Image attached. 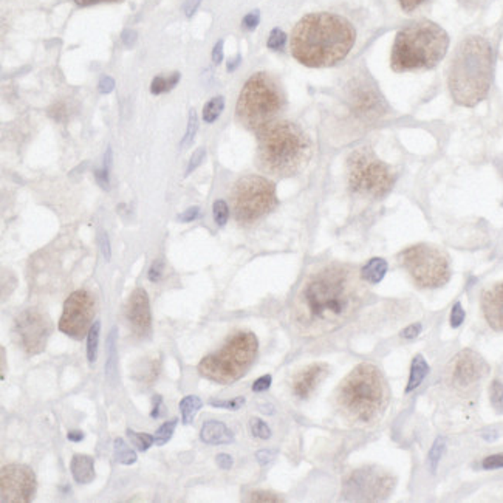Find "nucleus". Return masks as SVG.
<instances>
[{
    "instance_id": "63",
    "label": "nucleus",
    "mask_w": 503,
    "mask_h": 503,
    "mask_svg": "<svg viewBox=\"0 0 503 503\" xmlns=\"http://www.w3.org/2000/svg\"><path fill=\"white\" fill-rule=\"evenodd\" d=\"M482 437L483 438H486V440H490V441H492V440H495V438H497L499 437V433L497 432H492V431H486V432H483L482 433Z\"/></svg>"
},
{
    "instance_id": "47",
    "label": "nucleus",
    "mask_w": 503,
    "mask_h": 503,
    "mask_svg": "<svg viewBox=\"0 0 503 503\" xmlns=\"http://www.w3.org/2000/svg\"><path fill=\"white\" fill-rule=\"evenodd\" d=\"M98 243L101 248V253H103L106 260H110V243H108V237L104 231L99 232L98 236Z\"/></svg>"
},
{
    "instance_id": "18",
    "label": "nucleus",
    "mask_w": 503,
    "mask_h": 503,
    "mask_svg": "<svg viewBox=\"0 0 503 503\" xmlns=\"http://www.w3.org/2000/svg\"><path fill=\"white\" fill-rule=\"evenodd\" d=\"M329 374V366L324 362H314L310 364L305 369L299 370L293 378V395L299 400H305L312 395L316 387L319 386L324 378Z\"/></svg>"
},
{
    "instance_id": "31",
    "label": "nucleus",
    "mask_w": 503,
    "mask_h": 503,
    "mask_svg": "<svg viewBox=\"0 0 503 503\" xmlns=\"http://www.w3.org/2000/svg\"><path fill=\"white\" fill-rule=\"evenodd\" d=\"M178 79H180V75H178V73H174L172 76H169V77H163V76L153 77V81L151 84V91L153 93V95H160V93L167 91L172 87H175Z\"/></svg>"
},
{
    "instance_id": "44",
    "label": "nucleus",
    "mask_w": 503,
    "mask_h": 503,
    "mask_svg": "<svg viewBox=\"0 0 503 503\" xmlns=\"http://www.w3.org/2000/svg\"><path fill=\"white\" fill-rule=\"evenodd\" d=\"M463 321H464V310H463L460 302H457L451 312V325L454 329H457V327H460Z\"/></svg>"
},
{
    "instance_id": "21",
    "label": "nucleus",
    "mask_w": 503,
    "mask_h": 503,
    "mask_svg": "<svg viewBox=\"0 0 503 503\" xmlns=\"http://www.w3.org/2000/svg\"><path fill=\"white\" fill-rule=\"evenodd\" d=\"M200 438L206 445H228L234 441V435L222 421H206L200 431Z\"/></svg>"
},
{
    "instance_id": "37",
    "label": "nucleus",
    "mask_w": 503,
    "mask_h": 503,
    "mask_svg": "<svg viewBox=\"0 0 503 503\" xmlns=\"http://www.w3.org/2000/svg\"><path fill=\"white\" fill-rule=\"evenodd\" d=\"M212 212H214L215 223L219 224V227H224V224H227V222H228V219H229V208L227 205V201L217 200L214 203Z\"/></svg>"
},
{
    "instance_id": "16",
    "label": "nucleus",
    "mask_w": 503,
    "mask_h": 503,
    "mask_svg": "<svg viewBox=\"0 0 503 503\" xmlns=\"http://www.w3.org/2000/svg\"><path fill=\"white\" fill-rule=\"evenodd\" d=\"M488 374L482 356L472 350H463L455 356L451 366V381L459 389H469Z\"/></svg>"
},
{
    "instance_id": "54",
    "label": "nucleus",
    "mask_w": 503,
    "mask_h": 503,
    "mask_svg": "<svg viewBox=\"0 0 503 503\" xmlns=\"http://www.w3.org/2000/svg\"><path fill=\"white\" fill-rule=\"evenodd\" d=\"M232 463H234V461H232L231 455H228V454H219V455H217V464H219V468L228 471V469H231Z\"/></svg>"
},
{
    "instance_id": "7",
    "label": "nucleus",
    "mask_w": 503,
    "mask_h": 503,
    "mask_svg": "<svg viewBox=\"0 0 503 503\" xmlns=\"http://www.w3.org/2000/svg\"><path fill=\"white\" fill-rule=\"evenodd\" d=\"M286 106V96L276 76L267 72L254 73L243 85L237 101L236 116L248 130L260 134L277 118Z\"/></svg>"
},
{
    "instance_id": "26",
    "label": "nucleus",
    "mask_w": 503,
    "mask_h": 503,
    "mask_svg": "<svg viewBox=\"0 0 503 503\" xmlns=\"http://www.w3.org/2000/svg\"><path fill=\"white\" fill-rule=\"evenodd\" d=\"M160 375V359L152 358L151 361H146L141 367L136 370L135 378L138 383L143 386H152L155 379Z\"/></svg>"
},
{
    "instance_id": "53",
    "label": "nucleus",
    "mask_w": 503,
    "mask_h": 503,
    "mask_svg": "<svg viewBox=\"0 0 503 503\" xmlns=\"http://www.w3.org/2000/svg\"><path fill=\"white\" fill-rule=\"evenodd\" d=\"M200 215V208L198 206H193V208H189L188 211H184L182 215H178V220L180 222H192V220H196L197 217Z\"/></svg>"
},
{
    "instance_id": "29",
    "label": "nucleus",
    "mask_w": 503,
    "mask_h": 503,
    "mask_svg": "<svg viewBox=\"0 0 503 503\" xmlns=\"http://www.w3.org/2000/svg\"><path fill=\"white\" fill-rule=\"evenodd\" d=\"M99 333H101V322L95 321L91 324V327H90V330L87 333V359H89L90 364H93L96 361Z\"/></svg>"
},
{
    "instance_id": "4",
    "label": "nucleus",
    "mask_w": 503,
    "mask_h": 503,
    "mask_svg": "<svg viewBox=\"0 0 503 503\" xmlns=\"http://www.w3.org/2000/svg\"><path fill=\"white\" fill-rule=\"evenodd\" d=\"M257 135V166L271 177L296 175L312 158V141L296 122L279 120Z\"/></svg>"
},
{
    "instance_id": "19",
    "label": "nucleus",
    "mask_w": 503,
    "mask_h": 503,
    "mask_svg": "<svg viewBox=\"0 0 503 503\" xmlns=\"http://www.w3.org/2000/svg\"><path fill=\"white\" fill-rule=\"evenodd\" d=\"M482 310L486 322L494 330L503 331V282L483 291Z\"/></svg>"
},
{
    "instance_id": "13",
    "label": "nucleus",
    "mask_w": 503,
    "mask_h": 503,
    "mask_svg": "<svg viewBox=\"0 0 503 503\" xmlns=\"http://www.w3.org/2000/svg\"><path fill=\"white\" fill-rule=\"evenodd\" d=\"M93 316H95V299L89 291L77 290L65 300L59 319V330L70 338L82 339L91 327Z\"/></svg>"
},
{
    "instance_id": "50",
    "label": "nucleus",
    "mask_w": 503,
    "mask_h": 503,
    "mask_svg": "<svg viewBox=\"0 0 503 503\" xmlns=\"http://www.w3.org/2000/svg\"><path fill=\"white\" fill-rule=\"evenodd\" d=\"M426 2H428V0H400V5L406 13H412Z\"/></svg>"
},
{
    "instance_id": "46",
    "label": "nucleus",
    "mask_w": 503,
    "mask_h": 503,
    "mask_svg": "<svg viewBox=\"0 0 503 503\" xmlns=\"http://www.w3.org/2000/svg\"><path fill=\"white\" fill-rule=\"evenodd\" d=\"M163 269H165V263H163L161 259L155 260L152 263V267L149 269V281L151 282H158L161 276H163Z\"/></svg>"
},
{
    "instance_id": "40",
    "label": "nucleus",
    "mask_w": 503,
    "mask_h": 503,
    "mask_svg": "<svg viewBox=\"0 0 503 503\" xmlns=\"http://www.w3.org/2000/svg\"><path fill=\"white\" fill-rule=\"evenodd\" d=\"M285 41H286V36H285L284 31L281 28H274L269 33L267 44H268V46L271 50H282L284 45H285Z\"/></svg>"
},
{
    "instance_id": "41",
    "label": "nucleus",
    "mask_w": 503,
    "mask_h": 503,
    "mask_svg": "<svg viewBox=\"0 0 503 503\" xmlns=\"http://www.w3.org/2000/svg\"><path fill=\"white\" fill-rule=\"evenodd\" d=\"M211 405L214 407H220V409H228V410H237L245 405V398L243 397H237L232 400H211Z\"/></svg>"
},
{
    "instance_id": "2",
    "label": "nucleus",
    "mask_w": 503,
    "mask_h": 503,
    "mask_svg": "<svg viewBox=\"0 0 503 503\" xmlns=\"http://www.w3.org/2000/svg\"><path fill=\"white\" fill-rule=\"evenodd\" d=\"M355 41L356 31L347 19L331 13H313L293 28L291 54L305 67H331L352 51Z\"/></svg>"
},
{
    "instance_id": "3",
    "label": "nucleus",
    "mask_w": 503,
    "mask_h": 503,
    "mask_svg": "<svg viewBox=\"0 0 503 503\" xmlns=\"http://www.w3.org/2000/svg\"><path fill=\"white\" fill-rule=\"evenodd\" d=\"M492 84V49L486 39L469 36L460 42L449 65L447 85L452 99L476 107L488 96Z\"/></svg>"
},
{
    "instance_id": "14",
    "label": "nucleus",
    "mask_w": 503,
    "mask_h": 503,
    "mask_svg": "<svg viewBox=\"0 0 503 503\" xmlns=\"http://www.w3.org/2000/svg\"><path fill=\"white\" fill-rule=\"evenodd\" d=\"M14 330L23 350L28 355H37L46 345L51 333V324L49 317L41 312L30 308L15 317Z\"/></svg>"
},
{
    "instance_id": "36",
    "label": "nucleus",
    "mask_w": 503,
    "mask_h": 503,
    "mask_svg": "<svg viewBox=\"0 0 503 503\" xmlns=\"http://www.w3.org/2000/svg\"><path fill=\"white\" fill-rule=\"evenodd\" d=\"M490 397H491V405L497 412H503V384L500 381H492L490 387Z\"/></svg>"
},
{
    "instance_id": "56",
    "label": "nucleus",
    "mask_w": 503,
    "mask_h": 503,
    "mask_svg": "<svg viewBox=\"0 0 503 503\" xmlns=\"http://www.w3.org/2000/svg\"><path fill=\"white\" fill-rule=\"evenodd\" d=\"M161 414H163V400H161V397H158V395H157V398L153 400V409H152L151 416L152 418H160Z\"/></svg>"
},
{
    "instance_id": "5",
    "label": "nucleus",
    "mask_w": 503,
    "mask_h": 503,
    "mask_svg": "<svg viewBox=\"0 0 503 503\" xmlns=\"http://www.w3.org/2000/svg\"><path fill=\"white\" fill-rule=\"evenodd\" d=\"M389 386L374 364L356 366L336 390V406L347 421L370 424L376 421L389 402Z\"/></svg>"
},
{
    "instance_id": "64",
    "label": "nucleus",
    "mask_w": 503,
    "mask_h": 503,
    "mask_svg": "<svg viewBox=\"0 0 503 503\" xmlns=\"http://www.w3.org/2000/svg\"><path fill=\"white\" fill-rule=\"evenodd\" d=\"M238 62H240V58H238V56L236 58V61H229V64H228V70H229V72H232V70H234V68L237 67Z\"/></svg>"
},
{
    "instance_id": "11",
    "label": "nucleus",
    "mask_w": 503,
    "mask_h": 503,
    "mask_svg": "<svg viewBox=\"0 0 503 503\" xmlns=\"http://www.w3.org/2000/svg\"><path fill=\"white\" fill-rule=\"evenodd\" d=\"M400 265L420 288H440L451 279V263L445 251L428 243L406 248L398 254Z\"/></svg>"
},
{
    "instance_id": "48",
    "label": "nucleus",
    "mask_w": 503,
    "mask_h": 503,
    "mask_svg": "<svg viewBox=\"0 0 503 503\" xmlns=\"http://www.w3.org/2000/svg\"><path fill=\"white\" fill-rule=\"evenodd\" d=\"M271 381H273V378H271V375H263L259 379H255L254 384H253V390L254 392H265V390L269 389Z\"/></svg>"
},
{
    "instance_id": "61",
    "label": "nucleus",
    "mask_w": 503,
    "mask_h": 503,
    "mask_svg": "<svg viewBox=\"0 0 503 503\" xmlns=\"http://www.w3.org/2000/svg\"><path fill=\"white\" fill-rule=\"evenodd\" d=\"M51 112H56V113H51V116L56 121H61L62 118H64V107H62V106H54L51 108Z\"/></svg>"
},
{
    "instance_id": "62",
    "label": "nucleus",
    "mask_w": 503,
    "mask_h": 503,
    "mask_svg": "<svg viewBox=\"0 0 503 503\" xmlns=\"http://www.w3.org/2000/svg\"><path fill=\"white\" fill-rule=\"evenodd\" d=\"M67 438L70 441H81V440H84V433L79 431H72V432H68Z\"/></svg>"
},
{
    "instance_id": "27",
    "label": "nucleus",
    "mask_w": 503,
    "mask_h": 503,
    "mask_svg": "<svg viewBox=\"0 0 503 503\" xmlns=\"http://www.w3.org/2000/svg\"><path fill=\"white\" fill-rule=\"evenodd\" d=\"M203 406V402L196 395H188V397H184L180 401V412H182V418L184 424H189L193 416L197 415L198 410Z\"/></svg>"
},
{
    "instance_id": "58",
    "label": "nucleus",
    "mask_w": 503,
    "mask_h": 503,
    "mask_svg": "<svg viewBox=\"0 0 503 503\" xmlns=\"http://www.w3.org/2000/svg\"><path fill=\"white\" fill-rule=\"evenodd\" d=\"M200 2H201V0H189V2L186 4L184 13H186V15H188V18H191V15L193 14V11L197 10V6H198Z\"/></svg>"
},
{
    "instance_id": "59",
    "label": "nucleus",
    "mask_w": 503,
    "mask_h": 503,
    "mask_svg": "<svg viewBox=\"0 0 503 503\" xmlns=\"http://www.w3.org/2000/svg\"><path fill=\"white\" fill-rule=\"evenodd\" d=\"M75 2L79 6H89V5H95V4H101V2H118V0H75Z\"/></svg>"
},
{
    "instance_id": "38",
    "label": "nucleus",
    "mask_w": 503,
    "mask_h": 503,
    "mask_svg": "<svg viewBox=\"0 0 503 503\" xmlns=\"http://www.w3.org/2000/svg\"><path fill=\"white\" fill-rule=\"evenodd\" d=\"M110 163H112V151L108 149V151L106 152V158H104V166H103V169L95 170L96 182H98V184H99L103 189H108V167H110Z\"/></svg>"
},
{
    "instance_id": "55",
    "label": "nucleus",
    "mask_w": 503,
    "mask_h": 503,
    "mask_svg": "<svg viewBox=\"0 0 503 503\" xmlns=\"http://www.w3.org/2000/svg\"><path fill=\"white\" fill-rule=\"evenodd\" d=\"M223 59V41H219L215 44L214 46V51H212V61L215 62V64H220Z\"/></svg>"
},
{
    "instance_id": "1",
    "label": "nucleus",
    "mask_w": 503,
    "mask_h": 503,
    "mask_svg": "<svg viewBox=\"0 0 503 503\" xmlns=\"http://www.w3.org/2000/svg\"><path fill=\"white\" fill-rule=\"evenodd\" d=\"M367 288L358 269L339 262L313 268L294 298L293 324L302 336H322L339 329L364 305Z\"/></svg>"
},
{
    "instance_id": "17",
    "label": "nucleus",
    "mask_w": 503,
    "mask_h": 503,
    "mask_svg": "<svg viewBox=\"0 0 503 503\" xmlns=\"http://www.w3.org/2000/svg\"><path fill=\"white\" fill-rule=\"evenodd\" d=\"M126 317L132 331L138 338H149L152 331L151 302L143 288H136L130 294L126 305Z\"/></svg>"
},
{
    "instance_id": "25",
    "label": "nucleus",
    "mask_w": 503,
    "mask_h": 503,
    "mask_svg": "<svg viewBox=\"0 0 503 503\" xmlns=\"http://www.w3.org/2000/svg\"><path fill=\"white\" fill-rule=\"evenodd\" d=\"M429 374V364L426 362L421 355H416L412 359V366H410V376L406 386V393L414 392L416 387L424 381V378Z\"/></svg>"
},
{
    "instance_id": "15",
    "label": "nucleus",
    "mask_w": 503,
    "mask_h": 503,
    "mask_svg": "<svg viewBox=\"0 0 503 503\" xmlns=\"http://www.w3.org/2000/svg\"><path fill=\"white\" fill-rule=\"evenodd\" d=\"M36 477L25 464H8L0 471L2 503H27L33 499Z\"/></svg>"
},
{
    "instance_id": "20",
    "label": "nucleus",
    "mask_w": 503,
    "mask_h": 503,
    "mask_svg": "<svg viewBox=\"0 0 503 503\" xmlns=\"http://www.w3.org/2000/svg\"><path fill=\"white\" fill-rule=\"evenodd\" d=\"M352 108L362 116H376L381 115V101L378 98V93L371 91V89L359 87L352 95Z\"/></svg>"
},
{
    "instance_id": "35",
    "label": "nucleus",
    "mask_w": 503,
    "mask_h": 503,
    "mask_svg": "<svg viewBox=\"0 0 503 503\" xmlns=\"http://www.w3.org/2000/svg\"><path fill=\"white\" fill-rule=\"evenodd\" d=\"M197 129H198L197 113H196V110H191V112H189L188 129H186V134H184V136H183V139H182V147H183V149H186V147L191 146V143L193 141V138H196Z\"/></svg>"
},
{
    "instance_id": "8",
    "label": "nucleus",
    "mask_w": 503,
    "mask_h": 503,
    "mask_svg": "<svg viewBox=\"0 0 503 503\" xmlns=\"http://www.w3.org/2000/svg\"><path fill=\"white\" fill-rule=\"evenodd\" d=\"M259 340L251 331H237L231 335L219 350L205 356L198 371L209 381L231 384L242 378L257 356Z\"/></svg>"
},
{
    "instance_id": "57",
    "label": "nucleus",
    "mask_w": 503,
    "mask_h": 503,
    "mask_svg": "<svg viewBox=\"0 0 503 503\" xmlns=\"http://www.w3.org/2000/svg\"><path fill=\"white\" fill-rule=\"evenodd\" d=\"M273 457H274V454L271 452V451H259L257 454H255V459H257V461H259L260 464L269 463L271 460H273Z\"/></svg>"
},
{
    "instance_id": "12",
    "label": "nucleus",
    "mask_w": 503,
    "mask_h": 503,
    "mask_svg": "<svg viewBox=\"0 0 503 503\" xmlns=\"http://www.w3.org/2000/svg\"><path fill=\"white\" fill-rule=\"evenodd\" d=\"M393 486V477L383 471L358 469L345 480L344 495L348 500H383L389 497Z\"/></svg>"
},
{
    "instance_id": "60",
    "label": "nucleus",
    "mask_w": 503,
    "mask_h": 503,
    "mask_svg": "<svg viewBox=\"0 0 503 503\" xmlns=\"http://www.w3.org/2000/svg\"><path fill=\"white\" fill-rule=\"evenodd\" d=\"M135 37H136V34L134 33V31H124V34H122V41H124V44H126V45H132V44H134V41H135Z\"/></svg>"
},
{
    "instance_id": "24",
    "label": "nucleus",
    "mask_w": 503,
    "mask_h": 503,
    "mask_svg": "<svg viewBox=\"0 0 503 503\" xmlns=\"http://www.w3.org/2000/svg\"><path fill=\"white\" fill-rule=\"evenodd\" d=\"M387 268H389V265H387V262L384 259L374 257L362 267L361 277L371 285L379 284L384 279V276L387 273Z\"/></svg>"
},
{
    "instance_id": "52",
    "label": "nucleus",
    "mask_w": 503,
    "mask_h": 503,
    "mask_svg": "<svg viewBox=\"0 0 503 503\" xmlns=\"http://www.w3.org/2000/svg\"><path fill=\"white\" fill-rule=\"evenodd\" d=\"M113 89H115L113 77H110V76L101 77V81H99V91L101 93H104V95H107V93H110Z\"/></svg>"
},
{
    "instance_id": "32",
    "label": "nucleus",
    "mask_w": 503,
    "mask_h": 503,
    "mask_svg": "<svg viewBox=\"0 0 503 503\" xmlns=\"http://www.w3.org/2000/svg\"><path fill=\"white\" fill-rule=\"evenodd\" d=\"M127 437L132 441V445H134L138 451H147L153 443H155V437L149 435V433H143V432H135V431H127Z\"/></svg>"
},
{
    "instance_id": "33",
    "label": "nucleus",
    "mask_w": 503,
    "mask_h": 503,
    "mask_svg": "<svg viewBox=\"0 0 503 503\" xmlns=\"http://www.w3.org/2000/svg\"><path fill=\"white\" fill-rule=\"evenodd\" d=\"M177 423L178 420L177 418H172L170 421H166L165 424H161L158 431L155 432V443H157V446H163V445H166L167 441L172 438L174 435V431L177 428Z\"/></svg>"
},
{
    "instance_id": "51",
    "label": "nucleus",
    "mask_w": 503,
    "mask_h": 503,
    "mask_svg": "<svg viewBox=\"0 0 503 503\" xmlns=\"http://www.w3.org/2000/svg\"><path fill=\"white\" fill-rule=\"evenodd\" d=\"M259 19H260L259 11H253V13H250L248 15H245V19H243V28H246V30H254L255 27L259 25Z\"/></svg>"
},
{
    "instance_id": "9",
    "label": "nucleus",
    "mask_w": 503,
    "mask_h": 503,
    "mask_svg": "<svg viewBox=\"0 0 503 503\" xmlns=\"http://www.w3.org/2000/svg\"><path fill=\"white\" fill-rule=\"evenodd\" d=\"M231 206L234 219L243 227H251L274 211L276 186L259 175L238 178L231 191Z\"/></svg>"
},
{
    "instance_id": "49",
    "label": "nucleus",
    "mask_w": 503,
    "mask_h": 503,
    "mask_svg": "<svg viewBox=\"0 0 503 503\" xmlns=\"http://www.w3.org/2000/svg\"><path fill=\"white\" fill-rule=\"evenodd\" d=\"M420 333H421V324L415 322V324L409 325V327H406L405 330H402L400 335H401V338H405V339H414V338H416L418 335H420Z\"/></svg>"
},
{
    "instance_id": "39",
    "label": "nucleus",
    "mask_w": 503,
    "mask_h": 503,
    "mask_svg": "<svg viewBox=\"0 0 503 503\" xmlns=\"http://www.w3.org/2000/svg\"><path fill=\"white\" fill-rule=\"evenodd\" d=\"M250 428L254 437L262 438V440H268L271 437V429L268 428V424L265 421L259 420V418H253L250 421Z\"/></svg>"
},
{
    "instance_id": "30",
    "label": "nucleus",
    "mask_w": 503,
    "mask_h": 503,
    "mask_svg": "<svg viewBox=\"0 0 503 503\" xmlns=\"http://www.w3.org/2000/svg\"><path fill=\"white\" fill-rule=\"evenodd\" d=\"M224 108V98L223 96H215L211 101H208L203 108V120L206 122H214L219 118L220 113Z\"/></svg>"
},
{
    "instance_id": "23",
    "label": "nucleus",
    "mask_w": 503,
    "mask_h": 503,
    "mask_svg": "<svg viewBox=\"0 0 503 503\" xmlns=\"http://www.w3.org/2000/svg\"><path fill=\"white\" fill-rule=\"evenodd\" d=\"M116 327L108 333L107 338V361H106V378L112 386L116 384L118 379V350H116Z\"/></svg>"
},
{
    "instance_id": "28",
    "label": "nucleus",
    "mask_w": 503,
    "mask_h": 503,
    "mask_svg": "<svg viewBox=\"0 0 503 503\" xmlns=\"http://www.w3.org/2000/svg\"><path fill=\"white\" fill-rule=\"evenodd\" d=\"M113 449H115V459L121 464H134L136 461V454L132 451V449L127 446L126 441L122 438H116L113 443Z\"/></svg>"
},
{
    "instance_id": "10",
    "label": "nucleus",
    "mask_w": 503,
    "mask_h": 503,
    "mask_svg": "<svg viewBox=\"0 0 503 503\" xmlns=\"http://www.w3.org/2000/svg\"><path fill=\"white\" fill-rule=\"evenodd\" d=\"M347 178L355 193L370 198L384 197L395 183L392 167L379 160L367 146L350 153L347 160Z\"/></svg>"
},
{
    "instance_id": "6",
    "label": "nucleus",
    "mask_w": 503,
    "mask_h": 503,
    "mask_svg": "<svg viewBox=\"0 0 503 503\" xmlns=\"http://www.w3.org/2000/svg\"><path fill=\"white\" fill-rule=\"evenodd\" d=\"M449 36L437 23L416 20L395 37L390 65L395 72H416L435 67L445 58Z\"/></svg>"
},
{
    "instance_id": "42",
    "label": "nucleus",
    "mask_w": 503,
    "mask_h": 503,
    "mask_svg": "<svg viewBox=\"0 0 503 503\" xmlns=\"http://www.w3.org/2000/svg\"><path fill=\"white\" fill-rule=\"evenodd\" d=\"M246 500L248 502H265V503L281 502V499H279L276 494H271L268 491H253V492L248 494Z\"/></svg>"
},
{
    "instance_id": "34",
    "label": "nucleus",
    "mask_w": 503,
    "mask_h": 503,
    "mask_svg": "<svg viewBox=\"0 0 503 503\" xmlns=\"http://www.w3.org/2000/svg\"><path fill=\"white\" fill-rule=\"evenodd\" d=\"M445 449H446L445 438L438 437L435 441H433V445L431 447V452H429V464H431V471L432 472L437 471L441 457H443V454H445Z\"/></svg>"
},
{
    "instance_id": "45",
    "label": "nucleus",
    "mask_w": 503,
    "mask_h": 503,
    "mask_svg": "<svg viewBox=\"0 0 503 503\" xmlns=\"http://www.w3.org/2000/svg\"><path fill=\"white\" fill-rule=\"evenodd\" d=\"M482 466L485 469H499L503 468V452L502 454H495V455H490L486 457L483 460Z\"/></svg>"
},
{
    "instance_id": "22",
    "label": "nucleus",
    "mask_w": 503,
    "mask_h": 503,
    "mask_svg": "<svg viewBox=\"0 0 503 503\" xmlns=\"http://www.w3.org/2000/svg\"><path fill=\"white\" fill-rule=\"evenodd\" d=\"M70 471H72L75 482L81 485H87L95 478V464H93V459H90L89 455L76 454L72 459Z\"/></svg>"
},
{
    "instance_id": "43",
    "label": "nucleus",
    "mask_w": 503,
    "mask_h": 503,
    "mask_svg": "<svg viewBox=\"0 0 503 503\" xmlns=\"http://www.w3.org/2000/svg\"><path fill=\"white\" fill-rule=\"evenodd\" d=\"M205 157H206V151L203 149V147H200V149H197L196 152H193V155L191 157L189 165H188V169H186V175L192 174L193 170H196L201 165V163H203Z\"/></svg>"
}]
</instances>
